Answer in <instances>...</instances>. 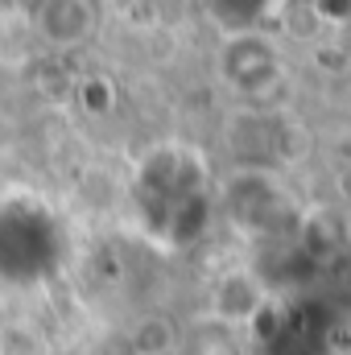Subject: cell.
Returning a JSON list of instances; mask_svg holds the SVG:
<instances>
[{
	"label": "cell",
	"mask_w": 351,
	"mask_h": 355,
	"mask_svg": "<svg viewBox=\"0 0 351 355\" xmlns=\"http://www.w3.org/2000/svg\"><path fill=\"white\" fill-rule=\"evenodd\" d=\"M273 75H277V50L261 42V37H236L228 50H223V79L232 83V87L240 91H261L273 83Z\"/></svg>",
	"instance_id": "cell-1"
},
{
	"label": "cell",
	"mask_w": 351,
	"mask_h": 355,
	"mask_svg": "<svg viewBox=\"0 0 351 355\" xmlns=\"http://www.w3.org/2000/svg\"><path fill=\"white\" fill-rule=\"evenodd\" d=\"M314 8H318L327 21H348L351 17V0H314Z\"/></svg>",
	"instance_id": "cell-3"
},
{
	"label": "cell",
	"mask_w": 351,
	"mask_h": 355,
	"mask_svg": "<svg viewBox=\"0 0 351 355\" xmlns=\"http://www.w3.org/2000/svg\"><path fill=\"white\" fill-rule=\"evenodd\" d=\"M33 25L54 46H79L95 29V8L91 0H37Z\"/></svg>",
	"instance_id": "cell-2"
}]
</instances>
